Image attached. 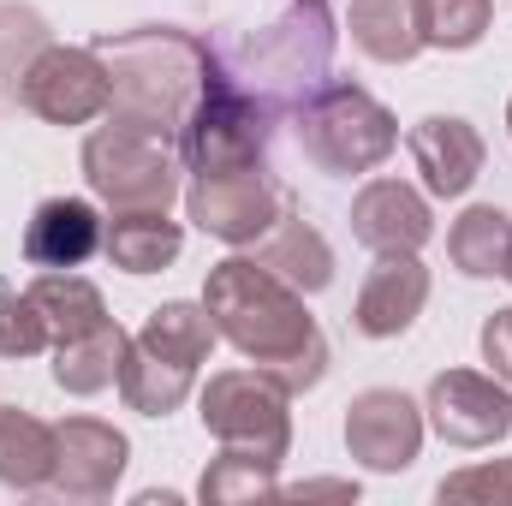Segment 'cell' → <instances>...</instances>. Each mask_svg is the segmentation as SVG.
Segmentation results:
<instances>
[{
	"instance_id": "cell-15",
	"label": "cell",
	"mask_w": 512,
	"mask_h": 506,
	"mask_svg": "<svg viewBox=\"0 0 512 506\" xmlns=\"http://www.w3.org/2000/svg\"><path fill=\"white\" fill-rule=\"evenodd\" d=\"M411 161H417V173H423V191L429 197H465L471 185H477V173H483V137L471 120H459V114H429V120H417L411 126Z\"/></svg>"
},
{
	"instance_id": "cell-29",
	"label": "cell",
	"mask_w": 512,
	"mask_h": 506,
	"mask_svg": "<svg viewBox=\"0 0 512 506\" xmlns=\"http://www.w3.org/2000/svg\"><path fill=\"white\" fill-rule=\"evenodd\" d=\"M48 346V328L30 304V292H12L0 280V358H36Z\"/></svg>"
},
{
	"instance_id": "cell-26",
	"label": "cell",
	"mask_w": 512,
	"mask_h": 506,
	"mask_svg": "<svg viewBox=\"0 0 512 506\" xmlns=\"http://www.w3.org/2000/svg\"><path fill=\"white\" fill-rule=\"evenodd\" d=\"M411 18H417V36L423 48H477L489 18H495V0H411Z\"/></svg>"
},
{
	"instance_id": "cell-5",
	"label": "cell",
	"mask_w": 512,
	"mask_h": 506,
	"mask_svg": "<svg viewBox=\"0 0 512 506\" xmlns=\"http://www.w3.org/2000/svg\"><path fill=\"white\" fill-rule=\"evenodd\" d=\"M268 120H274V114L215 60L203 96L191 102V114H185V126H179V161H185V173L209 179V173L262 167V155H268Z\"/></svg>"
},
{
	"instance_id": "cell-22",
	"label": "cell",
	"mask_w": 512,
	"mask_h": 506,
	"mask_svg": "<svg viewBox=\"0 0 512 506\" xmlns=\"http://www.w3.org/2000/svg\"><path fill=\"white\" fill-rule=\"evenodd\" d=\"M137 340L149 346V352H161V358H173V364H203L209 352H215V340H221V328H215V316H209V304H191V298H173V304H155L149 316H143V328H137Z\"/></svg>"
},
{
	"instance_id": "cell-16",
	"label": "cell",
	"mask_w": 512,
	"mask_h": 506,
	"mask_svg": "<svg viewBox=\"0 0 512 506\" xmlns=\"http://www.w3.org/2000/svg\"><path fill=\"white\" fill-rule=\"evenodd\" d=\"M102 233H108V221L84 197H48L24 221V256L36 268H84L102 251Z\"/></svg>"
},
{
	"instance_id": "cell-34",
	"label": "cell",
	"mask_w": 512,
	"mask_h": 506,
	"mask_svg": "<svg viewBox=\"0 0 512 506\" xmlns=\"http://www.w3.org/2000/svg\"><path fill=\"white\" fill-rule=\"evenodd\" d=\"M507 126H512V102H507Z\"/></svg>"
},
{
	"instance_id": "cell-25",
	"label": "cell",
	"mask_w": 512,
	"mask_h": 506,
	"mask_svg": "<svg viewBox=\"0 0 512 506\" xmlns=\"http://www.w3.org/2000/svg\"><path fill=\"white\" fill-rule=\"evenodd\" d=\"M507 251H512V215H501L495 203L465 209V215L453 221V233H447V256H453V268L471 274V280H495V274H507Z\"/></svg>"
},
{
	"instance_id": "cell-10",
	"label": "cell",
	"mask_w": 512,
	"mask_h": 506,
	"mask_svg": "<svg viewBox=\"0 0 512 506\" xmlns=\"http://www.w3.org/2000/svg\"><path fill=\"white\" fill-rule=\"evenodd\" d=\"M429 423L447 447H495L512 435V399L501 376L477 370H441L429 381Z\"/></svg>"
},
{
	"instance_id": "cell-7",
	"label": "cell",
	"mask_w": 512,
	"mask_h": 506,
	"mask_svg": "<svg viewBox=\"0 0 512 506\" xmlns=\"http://www.w3.org/2000/svg\"><path fill=\"white\" fill-rule=\"evenodd\" d=\"M84 179L90 191L126 215V209H167L179 197V167H173V149L161 137H143L126 126H96L84 143Z\"/></svg>"
},
{
	"instance_id": "cell-3",
	"label": "cell",
	"mask_w": 512,
	"mask_h": 506,
	"mask_svg": "<svg viewBox=\"0 0 512 506\" xmlns=\"http://www.w3.org/2000/svg\"><path fill=\"white\" fill-rule=\"evenodd\" d=\"M334 6L328 0H292L274 24H262L239 48V84L251 90L268 114H298L334 72Z\"/></svg>"
},
{
	"instance_id": "cell-28",
	"label": "cell",
	"mask_w": 512,
	"mask_h": 506,
	"mask_svg": "<svg viewBox=\"0 0 512 506\" xmlns=\"http://www.w3.org/2000/svg\"><path fill=\"white\" fill-rule=\"evenodd\" d=\"M48 18L24 0H0V96H18L24 66L48 48Z\"/></svg>"
},
{
	"instance_id": "cell-30",
	"label": "cell",
	"mask_w": 512,
	"mask_h": 506,
	"mask_svg": "<svg viewBox=\"0 0 512 506\" xmlns=\"http://www.w3.org/2000/svg\"><path fill=\"white\" fill-rule=\"evenodd\" d=\"M441 501H477V506H512V459H495V465H471L459 477H441L435 489Z\"/></svg>"
},
{
	"instance_id": "cell-27",
	"label": "cell",
	"mask_w": 512,
	"mask_h": 506,
	"mask_svg": "<svg viewBox=\"0 0 512 506\" xmlns=\"http://www.w3.org/2000/svg\"><path fill=\"white\" fill-rule=\"evenodd\" d=\"M197 495L209 506H239V501H274L280 495V483H274V465L268 459H256V453H233V447H221V459L203 471V483H197Z\"/></svg>"
},
{
	"instance_id": "cell-20",
	"label": "cell",
	"mask_w": 512,
	"mask_h": 506,
	"mask_svg": "<svg viewBox=\"0 0 512 506\" xmlns=\"http://www.w3.org/2000/svg\"><path fill=\"white\" fill-rule=\"evenodd\" d=\"M120 393L137 417H173L191 393H197V370L191 364H173L161 352H149L143 340L126 346V364H120Z\"/></svg>"
},
{
	"instance_id": "cell-9",
	"label": "cell",
	"mask_w": 512,
	"mask_h": 506,
	"mask_svg": "<svg viewBox=\"0 0 512 506\" xmlns=\"http://www.w3.org/2000/svg\"><path fill=\"white\" fill-rule=\"evenodd\" d=\"M292 209V191L268 179V167H239V173H209L185 185V215L221 239V245H256L280 215Z\"/></svg>"
},
{
	"instance_id": "cell-19",
	"label": "cell",
	"mask_w": 512,
	"mask_h": 506,
	"mask_svg": "<svg viewBox=\"0 0 512 506\" xmlns=\"http://www.w3.org/2000/svg\"><path fill=\"white\" fill-rule=\"evenodd\" d=\"M179 245H185V233H179V221H167V209H126L102 233L108 262L126 274H161L179 256Z\"/></svg>"
},
{
	"instance_id": "cell-1",
	"label": "cell",
	"mask_w": 512,
	"mask_h": 506,
	"mask_svg": "<svg viewBox=\"0 0 512 506\" xmlns=\"http://www.w3.org/2000/svg\"><path fill=\"white\" fill-rule=\"evenodd\" d=\"M203 304H209L221 340L233 352H245L251 364H262L286 393H304L328 376V340H322L316 316L304 310V292L274 280L262 262H251V256L215 262Z\"/></svg>"
},
{
	"instance_id": "cell-12",
	"label": "cell",
	"mask_w": 512,
	"mask_h": 506,
	"mask_svg": "<svg viewBox=\"0 0 512 506\" xmlns=\"http://www.w3.org/2000/svg\"><path fill=\"white\" fill-rule=\"evenodd\" d=\"M346 453L370 471H411L423 453V411L399 387H370L346 405Z\"/></svg>"
},
{
	"instance_id": "cell-32",
	"label": "cell",
	"mask_w": 512,
	"mask_h": 506,
	"mask_svg": "<svg viewBox=\"0 0 512 506\" xmlns=\"http://www.w3.org/2000/svg\"><path fill=\"white\" fill-rule=\"evenodd\" d=\"M286 495L292 501H358V483H298Z\"/></svg>"
},
{
	"instance_id": "cell-13",
	"label": "cell",
	"mask_w": 512,
	"mask_h": 506,
	"mask_svg": "<svg viewBox=\"0 0 512 506\" xmlns=\"http://www.w3.org/2000/svg\"><path fill=\"white\" fill-rule=\"evenodd\" d=\"M352 239L370 245L376 256L387 251H423L435 239V215H429V197L411 191L405 179H370L358 197H352Z\"/></svg>"
},
{
	"instance_id": "cell-18",
	"label": "cell",
	"mask_w": 512,
	"mask_h": 506,
	"mask_svg": "<svg viewBox=\"0 0 512 506\" xmlns=\"http://www.w3.org/2000/svg\"><path fill=\"white\" fill-rule=\"evenodd\" d=\"M30 304H36V316H42V328H48V346L84 340V334H96V328L114 322L108 304H102V292H96L84 274H72V268L36 274V280H30Z\"/></svg>"
},
{
	"instance_id": "cell-11",
	"label": "cell",
	"mask_w": 512,
	"mask_h": 506,
	"mask_svg": "<svg viewBox=\"0 0 512 506\" xmlns=\"http://www.w3.org/2000/svg\"><path fill=\"white\" fill-rule=\"evenodd\" d=\"M131 441L114 423H96V417H66L54 429V477L48 489L66 495V501H108L126 477Z\"/></svg>"
},
{
	"instance_id": "cell-2",
	"label": "cell",
	"mask_w": 512,
	"mask_h": 506,
	"mask_svg": "<svg viewBox=\"0 0 512 506\" xmlns=\"http://www.w3.org/2000/svg\"><path fill=\"white\" fill-rule=\"evenodd\" d=\"M96 54L108 60V78H114L108 120L143 131V137H161V143H179L191 102L203 96V84L215 72V48L191 30L143 24V30L96 42Z\"/></svg>"
},
{
	"instance_id": "cell-31",
	"label": "cell",
	"mask_w": 512,
	"mask_h": 506,
	"mask_svg": "<svg viewBox=\"0 0 512 506\" xmlns=\"http://www.w3.org/2000/svg\"><path fill=\"white\" fill-rule=\"evenodd\" d=\"M483 358H489V370L512 387V310H495V316L483 322Z\"/></svg>"
},
{
	"instance_id": "cell-6",
	"label": "cell",
	"mask_w": 512,
	"mask_h": 506,
	"mask_svg": "<svg viewBox=\"0 0 512 506\" xmlns=\"http://www.w3.org/2000/svg\"><path fill=\"white\" fill-rule=\"evenodd\" d=\"M286 405H292V393L268 376L262 364H251V370H221V376H209L197 387L203 429L221 447L256 453L268 465H280L286 447H292V411Z\"/></svg>"
},
{
	"instance_id": "cell-8",
	"label": "cell",
	"mask_w": 512,
	"mask_h": 506,
	"mask_svg": "<svg viewBox=\"0 0 512 506\" xmlns=\"http://www.w3.org/2000/svg\"><path fill=\"white\" fill-rule=\"evenodd\" d=\"M24 114L48 120V126H90L108 114L114 102V78H108V60L96 48H66V42H48L24 78H18V96H12Z\"/></svg>"
},
{
	"instance_id": "cell-17",
	"label": "cell",
	"mask_w": 512,
	"mask_h": 506,
	"mask_svg": "<svg viewBox=\"0 0 512 506\" xmlns=\"http://www.w3.org/2000/svg\"><path fill=\"white\" fill-rule=\"evenodd\" d=\"M251 262H262L274 280H286V286L304 292V298L322 292V286L334 280V251H328V239H322L310 221H298L292 209L251 245Z\"/></svg>"
},
{
	"instance_id": "cell-21",
	"label": "cell",
	"mask_w": 512,
	"mask_h": 506,
	"mask_svg": "<svg viewBox=\"0 0 512 506\" xmlns=\"http://www.w3.org/2000/svg\"><path fill=\"white\" fill-rule=\"evenodd\" d=\"M54 477V429L18 405H0V483L18 495L48 489Z\"/></svg>"
},
{
	"instance_id": "cell-24",
	"label": "cell",
	"mask_w": 512,
	"mask_h": 506,
	"mask_svg": "<svg viewBox=\"0 0 512 506\" xmlns=\"http://www.w3.org/2000/svg\"><path fill=\"white\" fill-rule=\"evenodd\" d=\"M126 346H131V334L120 322H108V328H96V334H84V340H66V346H54V381H60L66 393L90 399V393H102V387L120 381Z\"/></svg>"
},
{
	"instance_id": "cell-23",
	"label": "cell",
	"mask_w": 512,
	"mask_h": 506,
	"mask_svg": "<svg viewBox=\"0 0 512 506\" xmlns=\"http://www.w3.org/2000/svg\"><path fill=\"white\" fill-rule=\"evenodd\" d=\"M346 30H352V42H358L370 60H382V66H405V60L423 54L411 0H352V6H346Z\"/></svg>"
},
{
	"instance_id": "cell-14",
	"label": "cell",
	"mask_w": 512,
	"mask_h": 506,
	"mask_svg": "<svg viewBox=\"0 0 512 506\" xmlns=\"http://www.w3.org/2000/svg\"><path fill=\"white\" fill-rule=\"evenodd\" d=\"M423 304H429V268L417 262V251H387L376 256V268L352 304V322L370 340H399L423 316Z\"/></svg>"
},
{
	"instance_id": "cell-33",
	"label": "cell",
	"mask_w": 512,
	"mask_h": 506,
	"mask_svg": "<svg viewBox=\"0 0 512 506\" xmlns=\"http://www.w3.org/2000/svg\"><path fill=\"white\" fill-rule=\"evenodd\" d=\"M507 280H512V251H507Z\"/></svg>"
},
{
	"instance_id": "cell-4",
	"label": "cell",
	"mask_w": 512,
	"mask_h": 506,
	"mask_svg": "<svg viewBox=\"0 0 512 506\" xmlns=\"http://www.w3.org/2000/svg\"><path fill=\"white\" fill-rule=\"evenodd\" d=\"M399 143V120L387 114L382 102L358 84H340L328 78L304 108H298V149L334 173V179H352V173H376Z\"/></svg>"
}]
</instances>
